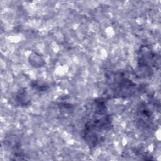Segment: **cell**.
Segmentation results:
<instances>
[{
    "label": "cell",
    "mask_w": 161,
    "mask_h": 161,
    "mask_svg": "<svg viewBox=\"0 0 161 161\" xmlns=\"http://www.w3.org/2000/svg\"><path fill=\"white\" fill-rule=\"evenodd\" d=\"M17 99L18 102L19 103V104H21L23 106L27 105L30 101V99H28V94L26 90L23 89V91H21L17 95Z\"/></svg>",
    "instance_id": "cell-1"
}]
</instances>
